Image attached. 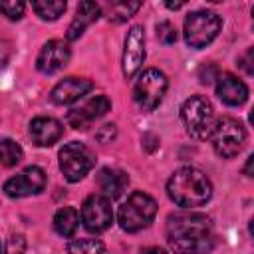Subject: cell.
<instances>
[{"label":"cell","instance_id":"obj_1","mask_svg":"<svg viewBox=\"0 0 254 254\" xmlns=\"http://www.w3.org/2000/svg\"><path fill=\"white\" fill-rule=\"evenodd\" d=\"M167 242L177 254H208L214 244L210 218L200 212H177L167 218Z\"/></svg>","mask_w":254,"mask_h":254},{"label":"cell","instance_id":"obj_2","mask_svg":"<svg viewBox=\"0 0 254 254\" xmlns=\"http://www.w3.org/2000/svg\"><path fill=\"white\" fill-rule=\"evenodd\" d=\"M167 194L177 206L196 208L208 202L212 196V185L202 171L194 167H181L171 175L167 183Z\"/></svg>","mask_w":254,"mask_h":254},{"label":"cell","instance_id":"obj_3","mask_svg":"<svg viewBox=\"0 0 254 254\" xmlns=\"http://www.w3.org/2000/svg\"><path fill=\"white\" fill-rule=\"evenodd\" d=\"M181 119L187 129V133L196 139L204 141L210 137L212 125H214V111L206 97L202 95H190L181 105Z\"/></svg>","mask_w":254,"mask_h":254},{"label":"cell","instance_id":"obj_4","mask_svg":"<svg viewBox=\"0 0 254 254\" xmlns=\"http://www.w3.org/2000/svg\"><path fill=\"white\" fill-rule=\"evenodd\" d=\"M157 214V202L153 196H149L143 190H135L129 194V198L119 208V226L125 232H137L151 224V220Z\"/></svg>","mask_w":254,"mask_h":254},{"label":"cell","instance_id":"obj_5","mask_svg":"<svg viewBox=\"0 0 254 254\" xmlns=\"http://www.w3.org/2000/svg\"><path fill=\"white\" fill-rule=\"evenodd\" d=\"M208 139L212 141V149L218 157L232 159L244 149L246 131L242 123L236 121L234 117H220L218 121H214Z\"/></svg>","mask_w":254,"mask_h":254},{"label":"cell","instance_id":"obj_6","mask_svg":"<svg viewBox=\"0 0 254 254\" xmlns=\"http://www.w3.org/2000/svg\"><path fill=\"white\" fill-rule=\"evenodd\" d=\"M220 28H222V20L214 12L208 10L190 12L185 18V42L187 46L200 50L218 36Z\"/></svg>","mask_w":254,"mask_h":254},{"label":"cell","instance_id":"obj_7","mask_svg":"<svg viewBox=\"0 0 254 254\" xmlns=\"http://www.w3.org/2000/svg\"><path fill=\"white\" fill-rule=\"evenodd\" d=\"M167 87H169V81L161 69H157V67L145 69L139 75V79L135 81L133 99L141 111H153L163 101Z\"/></svg>","mask_w":254,"mask_h":254},{"label":"cell","instance_id":"obj_8","mask_svg":"<svg viewBox=\"0 0 254 254\" xmlns=\"http://www.w3.org/2000/svg\"><path fill=\"white\" fill-rule=\"evenodd\" d=\"M95 165V155L83 143H67L60 151V169L69 183L81 181Z\"/></svg>","mask_w":254,"mask_h":254},{"label":"cell","instance_id":"obj_9","mask_svg":"<svg viewBox=\"0 0 254 254\" xmlns=\"http://www.w3.org/2000/svg\"><path fill=\"white\" fill-rule=\"evenodd\" d=\"M81 222L93 234H99V232L107 230L113 222L111 200L107 196H101V194L87 196L81 204Z\"/></svg>","mask_w":254,"mask_h":254},{"label":"cell","instance_id":"obj_10","mask_svg":"<svg viewBox=\"0 0 254 254\" xmlns=\"http://www.w3.org/2000/svg\"><path fill=\"white\" fill-rule=\"evenodd\" d=\"M143 62H145V30L143 26H131L125 36L123 58H121L123 75L127 79L133 77L141 69Z\"/></svg>","mask_w":254,"mask_h":254},{"label":"cell","instance_id":"obj_11","mask_svg":"<svg viewBox=\"0 0 254 254\" xmlns=\"http://www.w3.org/2000/svg\"><path fill=\"white\" fill-rule=\"evenodd\" d=\"M44 187H46V173L40 167H28L4 183V192L12 198H22L42 192Z\"/></svg>","mask_w":254,"mask_h":254},{"label":"cell","instance_id":"obj_12","mask_svg":"<svg viewBox=\"0 0 254 254\" xmlns=\"http://www.w3.org/2000/svg\"><path fill=\"white\" fill-rule=\"evenodd\" d=\"M109 109H111V101L107 99V95H95L89 101H85L83 105L73 107L71 111H67V117L65 119H67V125L69 127H73L77 131H83L95 119L103 117Z\"/></svg>","mask_w":254,"mask_h":254},{"label":"cell","instance_id":"obj_13","mask_svg":"<svg viewBox=\"0 0 254 254\" xmlns=\"http://www.w3.org/2000/svg\"><path fill=\"white\" fill-rule=\"evenodd\" d=\"M69 56H71V50H69L67 42H64V40H50L40 50L38 60H36V67L42 73H56L58 69H62L69 62Z\"/></svg>","mask_w":254,"mask_h":254},{"label":"cell","instance_id":"obj_14","mask_svg":"<svg viewBox=\"0 0 254 254\" xmlns=\"http://www.w3.org/2000/svg\"><path fill=\"white\" fill-rule=\"evenodd\" d=\"M93 89V81L87 77H65L50 93L56 105H69Z\"/></svg>","mask_w":254,"mask_h":254},{"label":"cell","instance_id":"obj_15","mask_svg":"<svg viewBox=\"0 0 254 254\" xmlns=\"http://www.w3.org/2000/svg\"><path fill=\"white\" fill-rule=\"evenodd\" d=\"M216 95L226 105H242L248 99V87L232 73L216 75Z\"/></svg>","mask_w":254,"mask_h":254},{"label":"cell","instance_id":"obj_16","mask_svg":"<svg viewBox=\"0 0 254 254\" xmlns=\"http://www.w3.org/2000/svg\"><path fill=\"white\" fill-rule=\"evenodd\" d=\"M30 135L38 147H50L60 141V137L64 135V127L54 117H36L30 123Z\"/></svg>","mask_w":254,"mask_h":254},{"label":"cell","instance_id":"obj_17","mask_svg":"<svg viewBox=\"0 0 254 254\" xmlns=\"http://www.w3.org/2000/svg\"><path fill=\"white\" fill-rule=\"evenodd\" d=\"M101 12H103V8L97 4V2H79L77 4V10H75V16H73V20H71V24H69V28H67V34H65V38L69 40V42H73V40H77L83 32H85V28L89 26V24H93L99 16H101Z\"/></svg>","mask_w":254,"mask_h":254},{"label":"cell","instance_id":"obj_18","mask_svg":"<svg viewBox=\"0 0 254 254\" xmlns=\"http://www.w3.org/2000/svg\"><path fill=\"white\" fill-rule=\"evenodd\" d=\"M97 185L103 190V194L111 200V198H119L123 194V190L129 185V177L123 171L117 169H101L97 173Z\"/></svg>","mask_w":254,"mask_h":254},{"label":"cell","instance_id":"obj_19","mask_svg":"<svg viewBox=\"0 0 254 254\" xmlns=\"http://www.w3.org/2000/svg\"><path fill=\"white\" fill-rule=\"evenodd\" d=\"M77 224H79V214L73 206H64L54 216V230L64 238L73 236L77 230Z\"/></svg>","mask_w":254,"mask_h":254},{"label":"cell","instance_id":"obj_20","mask_svg":"<svg viewBox=\"0 0 254 254\" xmlns=\"http://www.w3.org/2000/svg\"><path fill=\"white\" fill-rule=\"evenodd\" d=\"M67 4L62 0H38L32 2V10L42 18V20H58L65 12Z\"/></svg>","mask_w":254,"mask_h":254},{"label":"cell","instance_id":"obj_21","mask_svg":"<svg viewBox=\"0 0 254 254\" xmlns=\"http://www.w3.org/2000/svg\"><path fill=\"white\" fill-rule=\"evenodd\" d=\"M67 254H107V248L97 238H77L67 244Z\"/></svg>","mask_w":254,"mask_h":254},{"label":"cell","instance_id":"obj_22","mask_svg":"<svg viewBox=\"0 0 254 254\" xmlns=\"http://www.w3.org/2000/svg\"><path fill=\"white\" fill-rule=\"evenodd\" d=\"M24 151L22 147L12 141V139H0V165L4 167H14L22 161Z\"/></svg>","mask_w":254,"mask_h":254},{"label":"cell","instance_id":"obj_23","mask_svg":"<svg viewBox=\"0 0 254 254\" xmlns=\"http://www.w3.org/2000/svg\"><path fill=\"white\" fill-rule=\"evenodd\" d=\"M141 8V2H111L107 6V16L113 22H125Z\"/></svg>","mask_w":254,"mask_h":254},{"label":"cell","instance_id":"obj_24","mask_svg":"<svg viewBox=\"0 0 254 254\" xmlns=\"http://www.w3.org/2000/svg\"><path fill=\"white\" fill-rule=\"evenodd\" d=\"M24 2H16V0H2L0 2V12L8 18V20H20L24 14Z\"/></svg>","mask_w":254,"mask_h":254},{"label":"cell","instance_id":"obj_25","mask_svg":"<svg viewBox=\"0 0 254 254\" xmlns=\"http://www.w3.org/2000/svg\"><path fill=\"white\" fill-rule=\"evenodd\" d=\"M157 38H159V42H163V44H175L177 42V30H175V26L171 24V22H159L157 24Z\"/></svg>","mask_w":254,"mask_h":254},{"label":"cell","instance_id":"obj_26","mask_svg":"<svg viewBox=\"0 0 254 254\" xmlns=\"http://www.w3.org/2000/svg\"><path fill=\"white\" fill-rule=\"evenodd\" d=\"M26 252V238L22 234H12L6 244V254H24Z\"/></svg>","mask_w":254,"mask_h":254},{"label":"cell","instance_id":"obj_27","mask_svg":"<svg viewBox=\"0 0 254 254\" xmlns=\"http://www.w3.org/2000/svg\"><path fill=\"white\" fill-rule=\"evenodd\" d=\"M115 135H117V129H115L113 123H107V125L99 127V131L95 133L99 143H111V139H115Z\"/></svg>","mask_w":254,"mask_h":254},{"label":"cell","instance_id":"obj_28","mask_svg":"<svg viewBox=\"0 0 254 254\" xmlns=\"http://www.w3.org/2000/svg\"><path fill=\"white\" fill-rule=\"evenodd\" d=\"M216 75H218V73H216V67L210 65V64H208V69H206V65H202V67L198 69V77H200L202 83H210L212 79H216Z\"/></svg>","mask_w":254,"mask_h":254},{"label":"cell","instance_id":"obj_29","mask_svg":"<svg viewBox=\"0 0 254 254\" xmlns=\"http://www.w3.org/2000/svg\"><path fill=\"white\" fill-rule=\"evenodd\" d=\"M252 56H254V52H252V48H250V50H248V52H246V54H244V56L240 58V67H242V69H244V71H246L248 75H252V73H254V65H252Z\"/></svg>","mask_w":254,"mask_h":254},{"label":"cell","instance_id":"obj_30","mask_svg":"<svg viewBox=\"0 0 254 254\" xmlns=\"http://www.w3.org/2000/svg\"><path fill=\"white\" fill-rule=\"evenodd\" d=\"M252 163H254V155H250L248 161H246V165H244V175L246 177H252Z\"/></svg>","mask_w":254,"mask_h":254},{"label":"cell","instance_id":"obj_31","mask_svg":"<svg viewBox=\"0 0 254 254\" xmlns=\"http://www.w3.org/2000/svg\"><path fill=\"white\" fill-rule=\"evenodd\" d=\"M8 54H10V52H8V48H4V46H2V42H0V67L6 64V60H8Z\"/></svg>","mask_w":254,"mask_h":254},{"label":"cell","instance_id":"obj_32","mask_svg":"<svg viewBox=\"0 0 254 254\" xmlns=\"http://www.w3.org/2000/svg\"><path fill=\"white\" fill-rule=\"evenodd\" d=\"M141 254H167L163 248H157V246H153V248H145Z\"/></svg>","mask_w":254,"mask_h":254},{"label":"cell","instance_id":"obj_33","mask_svg":"<svg viewBox=\"0 0 254 254\" xmlns=\"http://www.w3.org/2000/svg\"><path fill=\"white\" fill-rule=\"evenodd\" d=\"M183 4L185 2H165V6L171 8V10H179V8H183Z\"/></svg>","mask_w":254,"mask_h":254},{"label":"cell","instance_id":"obj_34","mask_svg":"<svg viewBox=\"0 0 254 254\" xmlns=\"http://www.w3.org/2000/svg\"><path fill=\"white\" fill-rule=\"evenodd\" d=\"M0 254H2V250H0Z\"/></svg>","mask_w":254,"mask_h":254}]
</instances>
